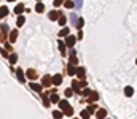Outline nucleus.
Here are the masks:
<instances>
[{"label":"nucleus","instance_id":"29","mask_svg":"<svg viewBox=\"0 0 137 119\" xmlns=\"http://www.w3.org/2000/svg\"><path fill=\"white\" fill-rule=\"evenodd\" d=\"M16 61H18V56H16V54H11V56H10V62H11V64H16Z\"/></svg>","mask_w":137,"mask_h":119},{"label":"nucleus","instance_id":"30","mask_svg":"<svg viewBox=\"0 0 137 119\" xmlns=\"http://www.w3.org/2000/svg\"><path fill=\"white\" fill-rule=\"evenodd\" d=\"M76 64H78V59H76L75 56H72V57H70V65H76Z\"/></svg>","mask_w":137,"mask_h":119},{"label":"nucleus","instance_id":"4","mask_svg":"<svg viewBox=\"0 0 137 119\" xmlns=\"http://www.w3.org/2000/svg\"><path fill=\"white\" fill-rule=\"evenodd\" d=\"M50 102H53V103H57V102H59V97H57L56 91H51V92H50Z\"/></svg>","mask_w":137,"mask_h":119},{"label":"nucleus","instance_id":"32","mask_svg":"<svg viewBox=\"0 0 137 119\" xmlns=\"http://www.w3.org/2000/svg\"><path fill=\"white\" fill-rule=\"evenodd\" d=\"M62 3V0H54V7H59Z\"/></svg>","mask_w":137,"mask_h":119},{"label":"nucleus","instance_id":"27","mask_svg":"<svg viewBox=\"0 0 137 119\" xmlns=\"http://www.w3.org/2000/svg\"><path fill=\"white\" fill-rule=\"evenodd\" d=\"M57 21H59V24H61V26H65V22H67V17H64V16H61L59 19H57Z\"/></svg>","mask_w":137,"mask_h":119},{"label":"nucleus","instance_id":"23","mask_svg":"<svg viewBox=\"0 0 137 119\" xmlns=\"http://www.w3.org/2000/svg\"><path fill=\"white\" fill-rule=\"evenodd\" d=\"M96 110H97V106H96V105H92V103H89V105H88V113H89V114H92Z\"/></svg>","mask_w":137,"mask_h":119},{"label":"nucleus","instance_id":"16","mask_svg":"<svg viewBox=\"0 0 137 119\" xmlns=\"http://www.w3.org/2000/svg\"><path fill=\"white\" fill-rule=\"evenodd\" d=\"M88 98H89V102H96V100H97V98H99V95H97L96 92H91Z\"/></svg>","mask_w":137,"mask_h":119},{"label":"nucleus","instance_id":"6","mask_svg":"<svg viewBox=\"0 0 137 119\" xmlns=\"http://www.w3.org/2000/svg\"><path fill=\"white\" fill-rule=\"evenodd\" d=\"M48 17L51 19V21H56V19H59V17H61V14H59V13H57L56 10H53V11H51V13L48 14Z\"/></svg>","mask_w":137,"mask_h":119},{"label":"nucleus","instance_id":"13","mask_svg":"<svg viewBox=\"0 0 137 119\" xmlns=\"http://www.w3.org/2000/svg\"><path fill=\"white\" fill-rule=\"evenodd\" d=\"M24 10H26V8H24V5H21V3H19V5H16V8H14V13H16V14H21Z\"/></svg>","mask_w":137,"mask_h":119},{"label":"nucleus","instance_id":"5","mask_svg":"<svg viewBox=\"0 0 137 119\" xmlns=\"http://www.w3.org/2000/svg\"><path fill=\"white\" fill-rule=\"evenodd\" d=\"M72 89H73V92H76V94H81V86H80V81H73L72 83Z\"/></svg>","mask_w":137,"mask_h":119},{"label":"nucleus","instance_id":"19","mask_svg":"<svg viewBox=\"0 0 137 119\" xmlns=\"http://www.w3.org/2000/svg\"><path fill=\"white\" fill-rule=\"evenodd\" d=\"M67 73H69V75H75V73H76V68H75L73 65H69V67H67Z\"/></svg>","mask_w":137,"mask_h":119},{"label":"nucleus","instance_id":"17","mask_svg":"<svg viewBox=\"0 0 137 119\" xmlns=\"http://www.w3.org/2000/svg\"><path fill=\"white\" fill-rule=\"evenodd\" d=\"M64 7H65V8H73L75 3L72 2V0H64Z\"/></svg>","mask_w":137,"mask_h":119},{"label":"nucleus","instance_id":"8","mask_svg":"<svg viewBox=\"0 0 137 119\" xmlns=\"http://www.w3.org/2000/svg\"><path fill=\"white\" fill-rule=\"evenodd\" d=\"M105 116H107V111H105L104 108H102V110H97V113H96V117H97V119H104Z\"/></svg>","mask_w":137,"mask_h":119},{"label":"nucleus","instance_id":"18","mask_svg":"<svg viewBox=\"0 0 137 119\" xmlns=\"http://www.w3.org/2000/svg\"><path fill=\"white\" fill-rule=\"evenodd\" d=\"M24 21H26V19H24L23 16H18V21H16V26H18V27H21V26L24 24Z\"/></svg>","mask_w":137,"mask_h":119},{"label":"nucleus","instance_id":"31","mask_svg":"<svg viewBox=\"0 0 137 119\" xmlns=\"http://www.w3.org/2000/svg\"><path fill=\"white\" fill-rule=\"evenodd\" d=\"M81 94H83V97H89V94H91V91H89V89H85V91H83Z\"/></svg>","mask_w":137,"mask_h":119},{"label":"nucleus","instance_id":"7","mask_svg":"<svg viewBox=\"0 0 137 119\" xmlns=\"http://www.w3.org/2000/svg\"><path fill=\"white\" fill-rule=\"evenodd\" d=\"M16 76H18V79H19L21 83H26V78H24V73H23V70H21V68H18Z\"/></svg>","mask_w":137,"mask_h":119},{"label":"nucleus","instance_id":"34","mask_svg":"<svg viewBox=\"0 0 137 119\" xmlns=\"http://www.w3.org/2000/svg\"><path fill=\"white\" fill-rule=\"evenodd\" d=\"M0 40H2V33H0Z\"/></svg>","mask_w":137,"mask_h":119},{"label":"nucleus","instance_id":"12","mask_svg":"<svg viewBox=\"0 0 137 119\" xmlns=\"http://www.w3.org/2000/svg\"><path fill=\"white\" fill-rule=\"evenodd\" d=\"M76 75H78V78H80L81 81H85V70L83 68H76Z\"/></svg>","mask_w":137,"mask_h":119},{"label":"nucleus","instance_id":"14","mask_svg":"<svg viewBox=\"0 0 137 119\" xmlns=\"http://www.w3.org/2000/svg\"><path fill=\"white\" fill-rule=\"evenodd\" d=\"M62 116H64V113H62V111H57V110H54V111H53V117H54V119H61Z\"/></svg>","mask_w":137,"mask_h":119},{"label":"nucleus","instance_id":"10","mask_svg":"<svg viewBox=\"0 0 137 119\" xmlns=\"http://www.w3.org/2000/svg\"><path fill=\"white\" fill-rule=\"evenodd\" d=\"M35 11H37V13H43V11H45V5H43L42 2H38L37 7H35Z\"/></svg>","mask_w":137,"mask_h":119},{"label":"nucleus","instance_id":"9","mask_svg":"<svg viewBox=\"0 0 137 119\" xmlns=\"http://www.w3.org/2000/svg\"><path fill=\"white\" fill-rule=\"evenodd\" d=\"M42 83H43V86H51V84H53V81H51V76H50V75H45Z\"/></svg>","mask_w":137,"mask_h":119},{"label":"nucleus","instance_id":"3","mask_svg":"<svg viewBox=\"0 0 137 119\" xmlns=\"http://www.w3.org/2000/svg\"><path fill=\"white\" fill-rule=\"evenodd\" d=\"M51 81H53V84L59 86V84L62 83V76H61V75H54V76H51Z\"/></svg>","mask_w":137,"mask_h":119},{"label":"nucleus","instance_id":"21","mask_svg":"<svg viewBox=\"0 0 137 119\" xmlns=\"http://www.w3.org/2000/svg\"><path fill=\"white\" fill-rule=\"evenodd\" d=\"M64 95H65L67 98H69V97H72V95H73V89H72V87H67V89H65V92H64Z\"/></svg>","mask_w":137,"mask_h":119},{"label":"nucleus","instance_id":"36","mask_svg":"<svg viewBox=\"0 0 137 119\" xmlns=\"http://www.w3.org/2000/svg\"><path fill=\"white\" fill-rule=\"evenodd\" d=\"M135 64H137V61H135Z\"/></svg>","mask_w":137,"mask_h":119},{"label":"nucleus","instance_id":"33","mask_svg":"<svg viewBox=\"0 0 137 119\" xmlns=\"http://www.w3.org/2000/svg\"><path fill=\"white\" fill-rule=\"evenodd\" d=\"M0 52H2V54H3V57H8V52H7L5 49H2V51H0Z\"/></svg>","mask_w":137,"mask_h":119},{"label":"nucleus","instance_id":"24","mask_svg":"<svg viewBox=\"0 0 137 119\" xmlns=\"http://www.w3.org/2000/svg\"><path fill=\"white\" fill-rule=\"evenodd\" d=\"M57 43H59V49H61V52L65 54V45H64V41H57Z\"/></svg>","mask_w":137,"mask_h":119},{"label":"nucleus","instance_id":"1","mask_svg":"<svg viewBox=\"0 0 137 119\" xmlns=\"http://www.w3.org/2000/svg\"><path fill=\"white\" fill-rule=\"evenodd\" d=\"M59 108L62 110V113H64L65 116H72V114H73V108L69 105L67 100H61V102H59Z\"/></svg>","mask_w":137,"mask_h":119},{"label":"nucleus","instance_id":"15","mask_svg":"<svg viewBox=\"0 0 137 119\" xmlns=\"http://www.w3.org/2000/svg\"><path fill=\"white\" fill-rule=\"evenodd\" d=\"M16 38H18V30H13V32H11V35H10V41H11V43H14V41H16Z\"/></svg>","mask_w":137,"mask_h":119},{"label":"nucleus","instance_id":"11","mask_svg":"<svg viewBox=\"0 0 137 119\" xmlns=\"http://www.w3.org/2000/svg\"><path fill=\"white\" fill-rule=\"evenodd\" d=\"M30 89H34L35 92H42V86L37 83H30Z\"/></svg>","mask_w":137,"mask_h":119},{"label":"nucleus","instance_id":"20","mask_svg":"<svg viewBox=\"0 0 137 119\" xmlns=\"http://www.w3.org/2000/svg\"><path fill=\"white\" fill-rule=\"evenodd\" d=\"M27 76H29L30 79H34V78H37V72H35V70H27Z\"/></svg>","mask_w":137,"mask_h":119},{"label":"nucleus","instance_id":"22","mask_svg":"<svg viewBox=\"0 0 137 119\" xmlns=\"http://www.w3.org/2000/svg\"><path fill=\"white\" fill-rule=\"evenodd\" d=\"M124 94H126V95H128V97H131V95H132V94H134V89H132V87H131V86H128V87H126V89H124Z\"/></svg>","mask_w":137,"mask_h":119},{"label":"nucleus","instance_id":"35","mask_svg":"<svg viewBox=\"0 0 137 119\" xmlns=\"http://www.w3.org/2000/svg\"><path fill=\"white\" fill-rule=\"evenodd\" d=\"M8 2H14V0H8Z\"/></svg>","mask_w":137,"mask_h":119},{"label":"nucleus","instance_id":"28","mask_svg":"<svg viewBox=\"0 0 137 119\" xmlns=\"http://www.w3.org/2000/svg\"><path fill=\"white\" fill-rule=\"evenodd\" d=\"M89 116H91V114L88 113V110H85V111H81V117H83V119H89Z\"/></svg>","mask_w":137,"mask_h":119},{"label":"nucleus","instance_id":"25","mask_svg":"<svg viewBox=\"0 0 137 119\" xmlns=\"http://www.w3.org/2000/svg\"><path fill=\"white\" fill-rule=\"evenodd\" d=\"M59 35H61V37H67V35H69V29H67V27H64V29L59 32Z\"/></svg>","mask_w":137,"mask_h":119},{"label":"nucleus","instance_id":"2","mask_svg":"<svg viewBox=\"0 0 137 119\" xmlns=\"http://www.w3.org/2000/svg\"><path fill=\"white\" fill-rule=\"evenodd\" d=\"M75 41H76V38H75L73 35H67V37H65V45H67L69 48H72V46L75 45Z\"/></svg>","mask_w":137,"mask_h":119},{"label":"nucleus","instance_id":"26","mask_svg":"<svg viewBox=\"0 0 137 119\" xmlns=\"http://www.w3.org/2000/svg\"><path fill=\"white\" fill-rule=\"evenodd\" d=\"M83 24H85V21H83V19L80 17V19H78V21H76V27H78V29H80V30H81V27H83Z\"/></svg>","mask_w":137,"mask_h":119}]
</instances>
